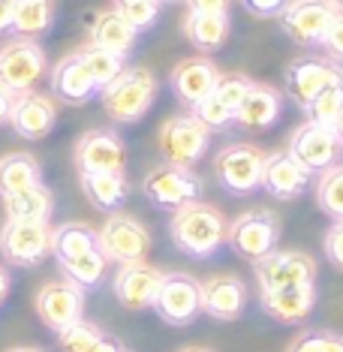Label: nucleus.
I'll return each instance as SVG.
<instances>
[{"label":"nucleus","mask_w":343,"mask_h":352,"mask_svg":"<svg viewBox=\"0 0 343 352\" xmlns=\"http://www.w3.org/2000/svg\"><path fill=\"white\" fill-rule=\"evenodd\" d=\"M229 223L226 217L208 202H190L178 211H172L169 220V238L190 259H211L214 253L226 244Z\"/></svg>","instance_id":"nucleus-1"},{"label":"nucleus","mask_w":343,"mask_h":352,"mask_svg":"<svg viewBox=\"0 0 343 352\" xmlns=\"http://www.w3.org/2000/svg\"><path fill=\"white\" fill-rule=\"evenodd\" d=\"M157 76L145 67H126L111 85L100 91L102 109L111 121L118 124H135L151 111L157 100Z\"/></svg>","instance_id":"nucleus-2"},{"label":"nucleus","mask_w":343,"mask_h":352,"mask_svg":"<svg viewBox=\"0 0 343 352\" xmlns=\"http://www.w3.org/2000/svg\"><path fill=\"white\" fill-rule=\"evenodd\" d=\"M211 145V130L199 118L190 115H172L169 121H163L157 133V148L163 154V163L172 166H196L199 160L208 154Z\"/></svg>","instance_id":"nucleus-3"},{"label":"nucleus","mask_w":343,"mask_h":352,"mask_svg":"<svg viewBox=\"0 0 343 352\" xmlns=\"http://www.w3.org/2000/svg\"><path fill=\"white\" fill-rule=\"evenodd\" d=\"M142 193L159 211H178V208H184L190 202H199V196H202V178L193 169H187V166L159 163L145 175Z\"/></svg>","instance_id":"nucleus-4"},{"label":"nucleus","mask_w":343,"mask_h":352,"mask_svg":"<svg viewBox=\"0 0 343 352\" xmlns=\"http://www.w3.org/2000/svg\"><path fill=\"white\" fill-rule=\"evenodd\" d=\"M97 241L106 262L130 265V262H145V256L151 250V232L139 217L115 211L97 229Z\"/></svg>","instance_id":"nucleus-5"},{"label":"nucleus","mask_w":343,"mask_h":352,"mask_svg":"<svg viewBox=\"0 0 343 352\" xmlns=\"http://www.w3.org/2000/svg\"><path fill=\"white\" fill-rule=\"evenodd\" d=\"M283 223L274 211H244L229 223L226 244L247 262H259L277 250Z\"/></svg>","instance_id":"nucleus-6"},{"label":"nucleus","mask_w":343,"mask_h":352,"mask_svg":"<svg viewBox=\"0 0 343 352\" xmlns=\"http://www.w3.org/2000/svg\"><path fill=\"white\" fill-rule=\"evenodd\" d=\"M265 151L256 145H229L223 148L214 160V175L217 184L232 196H250L262 187V175H265Z\"/></svg>","instance_id":"nucleus-7"},{"label":"nucleus","mask_w":343,"mask_h":352,"mask_svg":"<svg viewBox=\"0 0 343 352\" xmlns=\"http://www.w3.org/2000/svg\"><path fill=\"white\" fill-rule=\"evenodd\" d=\"M49 58L36 39H6L0 45V87L10 94H27L45 76Z\"/></svg>","instance_id":"nucleus-8"},{"label":"nucleus","mask_w":343,"mask_h":352,"mask_svg":"<svg viewBox=\"0 0 343 352\" xmlns=\"http://www.w3.org/2000/svg\"><path fill=\"white\" fill-rule=\"evenodd\" d=\"M3 262L19 268H36L52 256V226L39 220H6L0 229Z\"/></svg>","instance_id":"nucleus-9"},{"label":"nucleus","mask_w":343,"mask_h":352,"mask_svg":"<svg viewBox=\"0 0 343 352\" xmlns=\"http://www.w3.org/2000/svg\"><path fill=\"white\" fill-rule=\"evenodd\" d=\"M154 310L163 322L184 328L202 314V283L187 271H166L157 289Z\"/></svg>","instance_id":"nucleus-10"},{"label":"nucleus","mask_w":343,"mask_h":352,"mask_svg":"<svg viewBox=\"0 0 343 352\" xmlns=\"http://www.w3.org/2000/svg\"><path fill=\"white\" fill-rule=\"evenodd\" d=\"M34 307L43 325L58 334L78 319H85V289L73 280H49L36 289Z\"/></svg>","instance_id":"nucleus-11"},{"label":"nucleus","mask_w":343,"mask_h":352,"mask_svg":"<svg viewBox=\"0 0 343 352\" xmlns=\"http://www.w3.org/2000/svg\"><path fill=\"white\" fill-rule=\"evenodd\" d=\"M334 15H338V10L329 0H289L283 12L277 15V21L292 43L313 49V45H322Z\"/></svg>","instance_id":"nucleus-12"},{"label":"nucleus","mask_w":343,"mask_h":352,"mask_svg":"<svg viewBox=\"0 0 343 352\" xmlns=\"http://www.w3.org/2000/svg\"><path fill=\"white\" fill-rule=\"evenodd\" d=\"M253 271H256V283L262 292L316 283V262L301 250H274L265 259L253 262Z\"/></svg>","instance_id":"nucleus-13"},{"label":"nucleus","mask_w":343,"mask_h":352,"mask_svg":"<svg viewBox=\"0 0 343 352\" xmlns=\"http://www.w3.org/2000/svg\"><path fill=\"white\" fill-rule=\"evenodd\" d=\"M340 148L343 142L338 139L334 126H325L316 121H305L298 130H292L289 145H286V151L295 160H301L310 172H325L329 166H334L340 157Z\"/></svg>","instance_id":"nucleus-14"},{"label":"nucleus","mask_w":343,"mask_h":352,"mask_svg":"<svg viewBox=\"0 0 343 352\" xmlns=\"http://www.w3.org/2000/svg\"><path fill=\"white\" fill-rule=\"evenodd\" d=\"M76 166L82 175H97V172H124L126 166V148L121 135L115 130H87L76 142Z\"/></svg>","instance_id":"nucleus-15"},{"label":"nucleus","mask_w":343,"mask_h":352,"mask_svg":"<svg viewBox=\"0 0 343 352\" xmlns=\"http://www.w3.org/2000/svg\"><path fill=\"white\" fill-rule=\"evenodd\" d=\"M334 82H343V69L340 63L325 60V58H298L286 69V91H289L295 106L305 111Z\"/></svg>","instance_id":"nucleus-16"},{"label":"nucleus","mask_w":343,"mask_h":352,"mask_svg":"<svg viewBox=\"0 0 343 352\" xmlns=\"http://www.w3.org/2000/svg\"><path fill=\"white\" fill-rule=\"evenodd\" d=\"M163 274L148 262H130V265H118L115 277H111V292L121 307L126 310H148L154 307L157 289L163 283Z\"/></svg>","instance_id":"nucleus-17"},{"label":"nucleus","mask_w":343,"mask_h":352,"mask_svg":"<svg viewBox=\"0 0 343 352\" xmlns=\"http://www.w3.org/2000/svg\"><path fill=\"white\" fill-rule=\"evenodd\" d=\"M54 124H58V109L54 100L45 94L27 91V94H15L12 111H10V126L19 139L39 142L45 135H52Z\"/></svg>","instance_id":"nucleus-18"},{"label":"nucleus","mask_w":343,"mask_h":352,"mask_svg":"<svg viewBox=\"0 0 343 352\" xmlns=\"http://www.w3.org/2000/svg\"><path fill=\"white\" fill-rule=\"evenodd\" d=\"M52 94L67 106H85L100 94V85L87 69L82 52L67 54L52 67Z\"/></svg>","instance_id":"nucleus-19"},{"label":"nucleus","mask_w":343,"mask_h":352,"mask_svg":"<svg viewBox=\"0 0 343 352\" xmlns=\"http://www.w3.org/2000/svg\"><path fill=\"white\" fill-rule=\"evenodd\" d=\"M220 69L211 58H187L172 69V91L184 106L196 109L199 102L214 97V87L220 82Z\"/></svg>","instance_id":"nucleus-20"},{"label":"nucleus","mask_w":343,"mask_h":352,"mask_svg":"<svg viewBox=\"0 0 343 352\" xmlns=\"http://www.w3.org/2000/svg\"><path fill=\"white\" fill-rule=\"evenodd\" d=\"M313 175L301 160H295L289 151H274L265 157V175H262V187L274 199H295L313 184Z\"/></svg>","instance_id":"nucleus-21"},{"label":"nucleus","mask_w":343,"mask_h":352,"mask_svg":"<svg viewBox=\"0 0 343 352\" xmlns=\"http://www.w3.org/2000/svg\"><path fill=\"white\" fill-rule=\"evenodd\" d=\"M247 307V286L238 274H211L202 280V314L217 322H235Z\"/></svg>","instance_id":"nucleus-22"},{"label":"nucleus","mask_w":343,"mask_h":352,"mask_svg":"<svg viewBox=\"0 0 343 352\" xmlns=\"http://www.w3.org/2000/svg\"><path fill=\"white\" fill-rule=\"evenodd\" d=\"M319 292L316 283H305V286H286V289H271L262 292V310L280 325H295L305 322V319L316 310Z\"/></svg>","instance_id":"nucleus-23"},{"label":"nucleus","mask_w":343,"mask_h":352,"mask_svg":"<svg viewBox=\"0 0 343 352\" xmlns=\"http://www.w3.org/2000/svg\"><path fill=\"white\" fill-rule=\"evenodd\" d=\"M283 115V94L274 91L271 85H253L250 94L235 111V124L247 133H265L268 126H274Z\"/></svg>","instance_id":"nucleus-24"},{"label":"nucleus","mask_w":343,"mask_h":352,"mask_svg":"<svg viewBox=\"0 0 343 352\" xmlns=\"http://www.w3.org/2000/svg\"><path fill=\"white\" fill-rule=\"evenodd\" d=\"M135 39H139V30L118 10H106L91 21V45H97V49L126 58L135 49Z\"/></svg>","instance_id":"nucleus-25"},{"label":"nucleus","mask_w":343,"mask_h":352,"mask_svg":"<svg viewBox=\"0 0 343 352\" xmlns=\"http://www.w3.org/2000/svg\"><path fill=\"white\" fill-rule=\"evenodd\" d=\"M229 34H232L229 12H187V19H184V36L199 52L223 49Z\"/></svg>","instance_id":"nucleus-26"},{"label":"nucleus","mask_w":343,"mask_h":352,"mask_svg":"<svg viewBox=\"0 0 343 352\" xmlns=\"http://www.w3.org/2000/svg\"><path fill=\"white\" fill-rule=\"evenodd\" d=\"M43 181V166L27 151H12V154L0 157V199L15 196L21 190H30Z\"/></svg>","instance_id":"nucleus-27"},{"label":"nucleus","mask_w":343,"mask_h":352,"mask_svg":"<svg viewBox=\"0 0 343 352\" xmlns=\"http://www.w3.org/2000/svg\"><path fill=\"white\" fill-rule=\"evenodd\" d=\"M82 190L97 211L115 214L118 208L130 196V184L124 172H97V175H82Z\"/></svg>","instance_id":"nucleus-28"},{"label":"nucleus","mask_w":343,"mask_h":352,"mask_svg":"<svg viewBox=\"0 0 343 352\" xmlns=\"http://www.w3.org/2000/svg\"><path fill=\"white\" fill-rule=\"evenodd\" d=\"M91 250H100V241H97V229L87 226V223L69 220L52 229V256L58 262L76 259V256H85Z\"/></svg>","instance_id":"nucleus-29"},{"label":"nucleus","mask_w":343,"mask_h":352,"mask_svg":"<svg viewBox=\"0 0 343 352\" xmlns=\"http://www.w3.org/2000/svg\"><path fill=\"white\" fill-rule=\"evenodd\" d=\"M3 214L6 220H39L49 223L52 211H54V196L45 184H36L30 190H21L15 196H3Z\"/></svg>","instance_id":"nucleus-30"},{"label":"nucleus","mask_w":343,"mask_h":352,"mask_svg":"<svg viewBox=\"0 0 343 352\" xmlns=\"http://www.w3.org/2000/svg\"><path fill=\"white\" fill-rule=\"evenodd\" d=\"M54 25V0H15L12 34L21 39H39Z\"/></svg>","instance_id":"nucleus-31"},{"label":"nucleus","mask_w":343,"mask_h":352,"mask_svg":"<svg viewBox=\"0 0 343 352\" xmlns=\"http://www.w3.org/2000/svg\"><path fill=\"white\" fill-rule=\"evenodd\" d=\"M316 205L331 220H343V163L329 166L316 178Z\"/></svg>","instance_id":"nucleus-32"},{"label":"nucleus","mask_w":343,"mask_h":352,"mask_svg":"<svg viewBox=\"0 0 343 352\" xmlns=\"http://www.w3.org/2000/svg\"><path fill=\"white\" fill-rule=\"evenodd\" d=\"M60 271L67 274V280H73L78 283L82 289H91V286H97L102 274H106V256L100 250H91L85 256H76V259H67V262H58Z\"/></svg>","instance_id":"nucleus-33"},{"label":"nucleus","mask_w":343,"mask_h":352,"mask_svg":"<svg viewBox=\"0 0 343 352\" xmlns=\"http://www.w3.org/2000/svg\"><path fill=\"white\" fill-rule=\"evenodd\" d=\"M78 52H82L87 69H91L93 78H97L100 91H102L106 85H111V82H115V78L126 69L121 54H111V52H106V49H97V45H85V49H78Z\"/></svg>","instance_id":"nucleus-34"},{"label":"nucleus","mask_w":343,"mask_h":352,"mask_svg":"<svg viewBox=\"0 0 343 352\" xmlns=\"http://www.w3.org/2000/svg\"><path fill=\"white\" fill-rule=\"evenodd\" d=\"M100 340H106V331L97 322H87V319H78L69 328L58 331V343L63 352H91Z\"/></svg>","instance_id":"nucleus-35"},{"label":"nucleus","mask_w":343,"mask_h":352,"mask_svg":"<svg viewBox=\"0 0 343 352\" xmlns=\"http://www.w3.org/2000/svg\"><path fill=\"white\" fill-rule=\"evenodd\" d=\"M340 111H343V82H334V85L325 87L313 102H310L305 115H307V121L334 126L338 124V118H340Z\"/></svg>","instance_id":"nucleus-36"},{"label":"nucleus","mask_w":343,"mask_h":352,"mask_svg":"<svg viewBox=\"0 0 343 352\" xmlns=\"http://www.w3.org/2000/svg\"><path fill=\"white\" fill-rule=\"evenodd\" d=\"M253 85H256V82H253L250 76H244V73H223L217 87H214V97H217L226 109L238 111V106L244 102V97L250 94Z\"/></svg>","instance_id":"nucleus-37"},{"label":"nucleus","mask_w":343,"mask_h":352,"mask_svg":"<svg viewBox=\"0 0 343 352\" xmlns=\"http://www.w3.org/2000/svg\"><path fill=\"white\" fill-rule=\"evenodd\" d=\"M193 115L202 121L208 130H229V126L235 124V111L232 109H226L217 97H208L205 102H199V106L193 109Z\"/></svg>","instance_id":"nucleus-38"},{"label":"nucleus","mask_w":343,"mask_h":352,"mask_svg":"<svg viewBox=\"0 0 343 352\" xmlns=\"http://www.w3.org/2000/svg\"><path fill=\"white\" fill-rule=\"evenodd\" d=\"M118 12L124 15L130 25L139 30H148L157 25V15H159V0H135V3H126V6H115Z\"/></svg>","instance_id":"nucleus-39"},{"label":"nucleus","mask_w":343,"mask_h":352,"mask_svg":"<svg viewBox=\"0 0 343 352\" xmlns=\"http://www.w3.org/2000/svg\"><path fill=\"white\" fill-rule=\"evenodd\" d=\"M325 256H329V262L338 271H343V220H334L331 223V229L325 232Z\"/></svg>","instance_id":"nucleus-40"},{"label":"nucleus","mask_w":343,"mask_h":352,"mask_svg":"<svg viewBox=\"0 0 343 352\" xmlns=\"http://www.w3.org/2000/svg\"><path fill=\"white\" fill-rule=\"evenodd\" d=\"M322 45H325V52L331 54L334 63H343V10H338V15H334V21H331L329 34H325V39H322Z\"/></svg>","instance_id":"nucleus-41"},{"label":"nucleus","mask_w":343,"mask_h":352,"mask_svg":"<svg viewBox=\"0 0 343 352\" xmlns=\"http://www.w3.org/2000/svg\"><path fill=\"white\" fill-rule=\"evenodd\" d=\"M286 352H325V331H305L298 334Z\"/></svg>","instance_id":"nucleus-42"},{"label":"nucleus","mask_w":343,"mask_h":352,"mask_svg":"<svg viewBox=\"0 0 343 352\" xmlns=\"http://www.w3.org/2000/svg\"><path fill=\"white\" fill-rule=\"evenodd\" d=\"M241 3L247 12L259 15V19H268V15H280L289 0H241Z\"/></svg>","instance_id":"nucleus-43"},{"label":"nucleus","mask_w":343,"mask_h":352,"mask_svg":"<svg viewBox=\"0 0 343 352\" xmlns=\"http://www.w3.org/2000/svg\"><path fill=\"white\" fill-rule=\"evenodd\" d=\"M190 12H229L232 0H187Z\"/></svg>","instance_id":"nucleus-44"},{"label":"nucleus","mask_w":343,"mask_h":352,"mask_svg":"<svg viewBox=\"0 0 343 352\" xmlns=\"http://www.w3.org/2000/svg\"><path fill=\"white\" fill-rule=\"evenodd\" d=\"M12 12H15V0H0V34L12 30Z\"/></svg>","instance_id":"nucleus-45"},{"label":"nucleus","mask_w":343,"mask_h":352,"mask_svg":"<svg viewBox=\"0 0 343 352\" xmlns=\"http://www.w3.org/2000/svg\"><path fill=\"white\" fill-rule=\"evenodd\" d=\"M12 100H15V94H10V91H6V87H0V126H6V124H10Z\"/></svg>","instance_id":"nucleus-46"},{"label":"nucleus","mask_w":343,"mask_h":352,"mask_svg":"<svg viewBox=\"0 0 343 352\" xmlns=\"http://www.w3.org/2000/svg\"><path fill=\"white\" fill-rule=\"evenodd\" d=\"M91 352H126L124 346H121V343H118L115 338H106V340H100L97 343V346H93Z\"/></svg>","instance_id":"nucleus-47"},{"label":"nucleus","mask_w":343,"mask_h":352,"mask_svg":"<svg viewBox=\"0 0 343 352\" xmlns=\"http://www.w3.org/2000/svg\"><path fill=\"white\" fill-rule=\"evenodd\" d=\"M10 286H12L10 271H6L3 265H0V304H3V301H6V295H10Z\"/></svg>","instance_id":"nucleus-48"},{"label":"nucleus","mask_w":343,"mask_h":352,"mask_svg":"<svg viewBox=\"0 0 343 352\" xmlns=\"http://www.w3.org/2000/svg\"><path fill=\"white\" fill-rule=\"evenodd\" d=\"M325 352H343V338L340 334L325 331Z\"/></svg>","instance_id":"nucleus-49"},{"label":"nucleus","mask_w":343,"mask_h":352,"mask_svg":"<svg viewBox=\"0 0 343 352\" xmlns=\"http://www.w3.org/2000/svg\"><path fill=\"white\" fill-rule=\"evenodd\" d=\"M6 352H45V349H39V346H12V349H6Z\"/></svg>","instance_id":"nucleus-50"},{"label":"nucleus","mask_w":343,"mask_h":352,"mask_svg":"<svg viewBox=\"0 0 343 352\" xmlns=\"http://www.w3.org/2000/svg\"><path fill=\"white\" fill-rule=\"evenodd\" d=\"M334 133H338V139L343 142V111H340V118H338V124H334Z\"/></svg>","instance_id":"nucleus-51"},{"label":"nucleus","mask_w":343,"mask_h":352,"mask_svg":"<svg viewBox=\"0 0 343 352\" xmlns=\"http://www.w3.org/2000/svg\"><path fill=\"white\" fill-rule=\"evenodd\" d=\"M181 352H214L208 346H187V349H181Z\"/></svg>","instance_id":"nucleus-52"},{"label":"nucleus","mask_w":343,"mask_h":352,"mask_svg":"<svg viewBox=\"0 0 343 352\" xmlns=\"http://www.w3.org/2000/svg\"><path fill=\"white\" fill-rule=\"evenodd\" d=\"M329 3L334 6V10H343V0H329Z\"/></svg>","instance_id":"nucleus-53"},{"label":"nucleus","mask_w":343,"mask_h":352,"mask_svg":"<svg viewBox=\"0 0 343 352\" xmlns=\"http://www.w3.org/2000/svg\"><path fill=\"white\" fill-rule=\"evenodd\" d=\"M126 3H135V0H115V6H126Z\"/></svg>","instance_id":"nucleus-54"},{"label":"nucleus","mask_w":343,"mask_h":352,"mask_svg":"<svg viewBox=\"0 0 343 352\" xmlns=\"http://www.w3.org/2000/svg\"><path fill=\"white\" fill-rule=\"evenodd\" d=\"M159 3H166V0H159Z\"/></svg>","instance_id":"nucleus-55"},{"label":"nucleus","mask_w":343,"mask_h":352,"mask_svg":"<svg viewBox=\"0 0 343 352\" xmlns=\"http://www.w3.org/2000/svg\"><path fill=\"white\" fill-rule=\"evenodd\" d=\"M126 352H130V349H126Z\"/></svg>","instance_id":"nucleus-56"}]
</instances>
